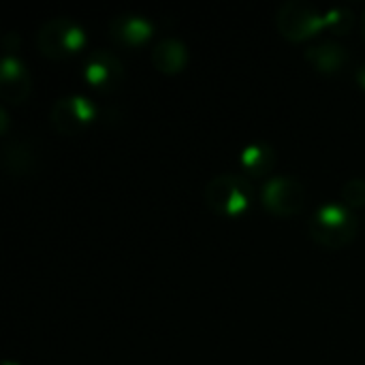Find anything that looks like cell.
Listing matches in <instances>:
<instances>
[{
    "instance_id": "1",
    "label": "cell",
    "mask_w": 365,
    "mask_h": 365,
    "mask_svg": "<svg viewBox=\"0 0 365 365\" xmlns=\"http://www.w3.org/2000/svg\"><path fill=\"white\" fill-rule=\"evenodd\" d=\"M357 229H359V222L353 210L336 201L319 205L308 220L310 237L317 244L331 248V250L349 246L355 240Z\"/></svg>"
},
{
    "instance_id": "2",
    "label": "cell",
    "mask_w": 365,
    "mask_h": 365,
    "mask_svg": "<svg viewBox=\"0 0 365 365\" xmlns=\"http://www.w3.org/2000/svg\"><path fill=\"white\" fill-rule=\"evenodd\" d=\"M205 205L222 216V218H235L250 210L257 192L252 182L242 173H218L212 178L203 190Z\"/></svg>"
},
{
    "instance_id": "3",
    "label": "cell",
    "mask_w": 365,
    "mask_h": 365,
    "mask_svg": "<svg viewBox=\"0 0 365 365\" xmlns=\"http://www.w3.org/2000/svg\"><path fill=\"white\" fill-rule=\"evenodd\" d=\"M86 43L88 36L83 26L71 17L47 19L36 34L38 51L51 60H64L68 56H75L86 47Z\"/></svg>"
},
{
    "instance_id": "4",
    "label": "cell",
    "mask_w": 365,
    "mask_h": 365,
    "mask_svg": "<svg viewBox=\"0 0 365 365\" xmlns=\"http://www.w3.org/2000/svg\"><path fill=\"white\" fill-rule=\"evenodd\" d=\"M276 28L287 41L302 43L327 30V11L304 0H287L276 13Z\"/></svg>"
},
{
    "instance_id": "5",
    "label": "cell",
    "mask_w": 365,
    "mask_h": 365,
    "mask_svg": "<svg viewBox=\"0 0 365 365\" xmlns=\"http://www.w3.org/2000/svg\"><path fill=\"white\" fill-rule=\"evenodd\" d=\"M259 199L274 216H297L306 207V186L293 175H276L265 182Z\"/></svg>"
},
{
    "instance_id": "6",
    "label": "cell",
    "mask_w": 365,
    "mask_h": 365,
    "mask_svg": "<svg viewBox=\"0 0 365 365\" xmlns=\"http://www.w3.org/2000/svg\"><path fill=\"white\" fill-rule=\"evenodd\" d=\"M98 115L92 98L83 94H68L53 103L49 111V122L60 135H73L90 126Z\"/></svg>"
},
{
    "instance_id": "7",
    "label": "cell",
    "mask_w": 365,
    "mask_h": 365,
    "mask_svg": "<svg viewBox=\"0 0 365 365\" xmlns=\"http://www.w3.org/2000/svg\"><path fill=\"white\" fill-rule=\"evenodd\" d=\"M83 79L98 92H113L124 79V64L113 51L96 49L83 62Z\"/></svg>"
},
{
    "instance_id": "8",
    "label": "cell",
    "mask_w": 365,
    "mask_h": 365,
    "mask_svg": "<svg viewBox=\"0 0 365 365\" xmlns=\"http://www.w3.org/2000/svg\"><path fill=\"white\" fill-rule=\"evenodd\" d=\"M32 92V77L15 53H4L0 62V96L11 105H21Z\"/></svg>"
},
{
    "instance_id": "9",
    "label": "cell",
    "mask_w": 365,
    "mask_h": 365,
    "mask_svg": "<svg viewBox=\"0 0 365 365\" xmlns=\"http://www.w3.org/2000/svg\"><path fill=\"white\" fill-rule=\"evenodd\" d=\"M154 30V21L141 13H122L109 21V34L122 47H141L152 38Z\"/></svg>"
},
{
    "instance_id": "10",
    "label": "cell",
    "mask_w": 365,
    "mask_h": 365,
    "mask_svg": "<svg viewBox=\"0 0 365 365\" xmlns=\"http://www.w3.org/2000/svg\"><path fill=\"white\" fill-rule=\"evenodd\" d=\"M190 60L188 47L184 41L175 36H165L152 47V64L156 71L165 75H178L186 68Z\"/></svg>"
},
{
    "instance_id": "11",
    "label": "cell",
    "mask_w": 365,
    "mask_h": 365,
    "mask_svg": "<svg viewBox=\"0 0 365 365\" xmlns=\"http://www.w3.org/2000/svg\"><path fill=\"white\" fill-rule=\"evenodd\" d=\"M304 58L319 71V73H325V75H336L340 73L342 68H346L351 56H349V49L336 41H323V43H317V45H310L306 51H304Z\"/></svg>"
},
{
    "instance_id": "12",
    "label": "cell",
    "mask_w": 365,
    "mask_h": 365,
    "mask_svg": "<svg viewBox=\"0 0 365 365\" xmlns=\"http://www.w3.org/2000/svg\"><path fill=\"white\" fill-rule=\"evenodd\" d=\"M240 167L250 178H265L276 167V150L265 141H252L240 152Z\"/></svg>"
},
{
    "instance_id": "13",
    "label": "cell",
    "mask_w": 365,
    "mask_h": 365,
    "mask_svg": "<svg viewBox=\"0 0 365 365\" xmlns=\"http://www.w3.org/2000/svg\"><path fill=\"white\" fill-rule=\"evenodd\" d=\"M4 169L11 175H26L36 167V152L28 141H15L4 148Z\"/></svg>"
},
{
    "instance_id": "14",
    "label": "cell",
    "mask_w": 365,
    "mask_h": 365,
    "mask_svg": "<svg viewBox=\"0 0 365 365\" xmlns=\"http://www.w3.org/2000/svg\"><path fill=\"white\" fill-rule=\"evenodd\" d=\"M355 26V13L349 6L327 9V30L334 34H349Z\"/></svg>"
},
{
    "instance_id": "15",
    "label": "cell",
    "mask_w": 365,
    "mask_h": 365,
    "mask_svg": "<svg viewBox=\"0 0 365 365\" xmlns=\"http://www.w3.org/2000/svg\"><path fill=\"white\" fill-rule=\"evenodd\" d=\"M342 201L346 207L357 210L365 205V180L364 178H353L342 186Z\"/></svg>"
},
{
    "instance_id": "16",
    "label": "cell",
    "mask_w": 365,
    "mask_h": 365,
    "mask_svg": "<svg viewBox=\"0 0 365 365\" xmlns=\"http://www.w3.org/2000/svg\"><path fill=\"white\" fill-rule=\"evenodd\" d=\"M6 128H9V115H6V109L0 107V133L6 135Z\"/></svg>"
},
{
    "instance_id": "17",
    "label": "cell",
    "mask_w": 365,
    "mask_h": 365,
    "mask_svg": "<svg viewBox=\"0 0 365 365\" xmlns=\"http://www.w3.org/2000/svg\"><path fill=\"white\" fill-rule=\"evenodd\" d=\"M355 81L359 83V88H364L365 90V62L355 71Z\"/></svg>"
},
{
    "instance_id": "18",
    "label": "cell",
    "mask_w": 365,
    "mask_h": 365,
    "mask_svg": "<svg viewBox=\"0 0 365 365\" xmlns=\"http://www.w3.org/2000/svg\"><path fill=\"white\" fill-rule=\"evenodd\" d=\"M359 26H361V36H364V41H365V9H364V13H361V19H359Z\"/></svg>"
},
{
    "instance_id": "19",
    "label": "cell",
    "mask_w": 365,
    "mask_h": 365,
    "mask_svg": "<svg viewBox=\"0 0 365 365\" xmlns=\"http://www.w3.org/2000/svg\"><path fill=\"white\" fill-rule=\"evenodd\" d=\"M4 365H15V364H11V361H4Z\"/></svg>"
}]
</instances>
